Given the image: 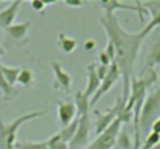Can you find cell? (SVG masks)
<instances>
[{"mask_svg": "<svg viewBox=\"0 0 160 149\" xmlns=\"http://www.w3.org/2000/svg\"><path fill=\"white\" fill-rule=\"evenodd\" d=\"M99 24L104 27L108 42L113 44L116 57L115 61L119 72H121V79H122V94L121 97L127 102L129 94H130V83L133 79V67L135 61L138 58L140 49L143 41L148 38V35L140 30L138 33H130L124 30L118 21V17L113 13H104L99 16Z\"/></svg>", "mask_w": 160, "mask_h": 149, "instance_id": "1", "label": "cell"}, {"mask_svg": "<svg viewBox=\"0 0 160 149\" xmlns=\"http://www.w3.org/2000/svg\"><path fill=\"white\" fill-rule=\"evenodd\" d=\"M46 112H30L25 115H21L19 118H16L13 122L7 124L2 116H0V149H14V144L18 143V130L28 121L36 119L44 116Z\"/></svg>", "mask_w": 160, "mask_h": 149, "instance_id": "2", "label": "cell"}, {"mask_svg": "<svg viewBox=\"0 0 160 149\" xmlns=\"http://www.w3.org/2000/svg\"><path fill=\"white\" fill-rule=\"evenodd\" d=\"M160 116V80L157 87L146 96L141 113H140V137L143 138L144 135L151 132L152 122Z\"/></svg>", "mask_w": 160, "mask_h": 149, "instance_id": "3", "label": "cell"}, {"mask_svg": "<svg viewBox=\"0 0 160 149\" xmlns=\"http://www.w3.org/2000/svg\"><path fill=\"white\" fill-rule=\"evenodd\" d=\"M124 105H126V101L119 96V97L116 99V104L113 105V108L107 110L105 113H101V112L96 110V115H98V119H96V124H94L96 137L101 135V133H104V132L112 126V122H113L115 119H118V116H119V113L122 112Z\"/></svg>", "mask_w": 160, "mask_h": 149, "instance_id": "4", "label": "cell"}, {"mask_svg": "<svg viewBox=\"0 0 160 149\" xmlns=\"http://www.w3.org/2000/svg\"><path fill=\"white\" fill-rule=\"evenodd\" d=\"M121 126L122 122L119 119H115L112 122V126L101 135H98L94 138V141L91 144H88L85 149H112L116 144V138L121 132Z\"/></svg>", "mask_w": 160, "mask_h": 149, "instance_id": "5", "label": "cell"}, {"mask_svg": "<svg viewBox=\"0 0 160 149\" xmlns=\"http://www.w3.org/2000/svg\"><path fill=\"white\" fill-rule=\"evenodd\" d=\"M99 5L104 10V13H113L115 14L116 10L135 11V13H138V19H140L141 24H144V16L148 14V11L144 10L141 2H135L133 5H130V3H124V2H118V0H102Z\"/></svg>", "mask_w": 160, "mask_h": 149, "instance_id": "6", "label": "cell"}, {"mask_svg": "<svg viewBox=\"0 0 160 149\" xmlns=\"http://www.w3.org/2000/svg\"><path fill=\"white\" fill-rule=\"evenodd\" d=\"M121 79V72H119V69H118V66H116V63H112L110 64V67H108V72H107V76H105V79L101 82V87H99V90L96 91V94L91 97V101H90V104H91V107L93 105H96L99 101H101V97H104L115 85H116V82Z\"/></svg>", "mask_w": 160, "mask_h": 149, "instance_id": "7", "label": "cell"}, {"mask_svg": "<svg viewBox=\"0 0 160 149\" xmlns=\"http://www.w3.org/2000/svg\"><path fill=\"white\" fill-rule=\"evenodd\" d=\"M90 115L85 116H80L78 118V126L75 130L74 138L69 143V149H85L88 146V138H90Z\"/></svg>", "mask_w": 160, "mask_h": 149, "instance_id": "8", "label": "cell"}, {"mask_svg": "<svg viewBox=\"0 0 160 149\" xmlns=\"http://www.w3.org/2000/svg\"><path fill=\"white\" fill-rule=\"evenodd\" d=\"M32 24L27 22H21V24H13L8 30H5L7 33V42H13L16 46H24L28 42V32H30Z\"/></svg>", "mask_w": 160, "mask_h": 149, "instance_id": "9", "label": "cell"}, {"mask_svg": "<svg viewBox=\"0 0 160 149\" xmlns=\"http://www.w3.org/2000/svg\"><path fill=\"white\" fill-rule=\"evenodd\" d=\"M57 118H58V122L61 124V127L75 121L77 119V108H75L74 102L72 101H66V102L58 101L57 102Z\"/></svg>", "mask_w": 160, "mask_h": 149, "instance_id": "10", "label": "cell"}, {"mask_svg": "<svg viewBox=\"0 0 160 149\" xmlns=\"http://www.w3.org/2000/svg\"><path fill=\"white\" fill-rule=\"evenodd\" d=\"M144 10L151 14L149 22L141 28L146 35H149L152 30H155L157 27H160V0H151V2H141Z\"/></svg>", "mask_w": 160, "mask_h": 149, "instance_id": "11", "label": "cell"}, {"mask_svg": "<svg viewBox=\"0 0 160 149\" xmlns=\"http://www.w3.org/2000/svg\"><path fill=\"white\" fill-rule=\"evenodd\" d=\"M50 67H52L53 76H55V88L57 90H61L64 93H69L71 82H72L71 76L64 71V67L60 63H57V61H50Z\"/></svg>", "mask_w": 160, "mask_h": 149, "instance_id": "12", "label": "cell"}, {"mask_svg": "<svg viewBox=\"0 0 160 149\" xmlns=\"http://www.w3.org/2000/svg\"><path fill=\"white\" fill-rule=\"evenodd\" d=\"M21 5H22L21 0H14V2H11L5 10H0V28L8 30V28L14 24Z\"/></svg>", "mask_w": 160, "mask_h": 149, "instance_id": "13", "label": "cell"}, {"mask_svg": "<svg viewBox=\"0 0 160 149\" xmlns=\"http://www.w3.org/2000/svg\"><path fill=\"white\" fill-rule=\"evenodd\" d=\"M99 87H101V79L96 74V63H91L87 66V88H85L83 94L91 101V97L96 94Z\"/></svg>", "mask_w": 160, "mask_h": 149, "instance_id": "14", "label": "cell"}, {"mask_svg": "<svg viewBox=\"0 0 160 149\" xmlns=\"http://www.w3.org/2000/svg\"><path fill=\"white\" fill-rule=\"evenodd\" d=\"M160 64V38L154 41L152 47L149 49V53L146 57V63H144V71L154 69L155 66Z\"/></svg>", "mask_w": 160, "mask_h": 149, "instance_id": "15", "label": "cell"}, {"mask_svg": "<svg viewBox=\"0 0 160 149\" xmlns=\"http://www.w3.org/2000/svg\"><path fill=\"white\" fill-rule=\"evenodd\" d=\"M74 105H75V108H77V118L85 116V115H90V107H91V104H90V99L83 94V91L75 93V96H74Z\"/></svg>", "mask_w": 160, "mask_h": 149, "instance_id": "16", "label": "cell"}, {"mask_svg": "<svg viewBox=\"0 0 160 149\" xmlns=\"http://www.w3.org/2000/svg\"><path fill=\"white\" fill-rule=\"evenodd\" d=\"M77 44H78L77 39H74L64 33H60L57 38V46H58L60 52H63V53H72L77 49Z\"/></svg>", "mask_w": 160, "mask_h": 149, "instance_id": "17", "label": "cell"}, {"mask_svg": "<svg viewBox=\"0 0 160 149\" xmlns=\"http://www.w3.org/2000/svg\"><path fill=\"white\" fill-rule=\"evenodd\" d=\"M0 66H2V63H0ZM0 93H2L3 99H7V101H11V99L18 97V94H19V91L5 80L3 74H2V69H0Z\"/></svg>", "mask_w": 160, "mask_h": 149, "instance_id": "18", "label": "cell"}, {"mask_svg": "<svg viewBox=\"0 0 160 149\" xmlns=\"http://www.w3.org/2000/svg\"><path fill=\"white\" fill-rule=\"evenodd\" d=\"M0 69H2V74H3L5 80H7L11 87H14V85L18 83V77H19L21 67H13V66L2 64V66H0Z\"/></svg>", "mask_w": 160, "mask_h": 149, "instance_id": "19", "label": "cell"}, {"mask_svg": "<svg viewBox=\"0 0 160 149\" xmlns=\"http://www.w3.org/2000/svg\"><path fill=\"white\" fill-rule=\"evenodd\" d=\"M35 82V74L30 67H21L19 77H18V83L24 88H30Z\"/></svg>", "mask_w": 160, "mask_h": 149, "instance_id": "20", "label": "cell"}, {"mask_svg": "<svg viewBox=\"0 0 160 149\" xmlns=\"http://www.w3.org/2000/svg\"><path fill=\"white\" fill-rule=\"evenodd\" d=\"M77 126H78V118L75 119V121H72L71 124H68V126H64V127H61V130L60 132H57L58 135H60V138L64 141V143H71V140L74 138V135H75V130H77Z\"/></svg>", "mask_w": 160, "mask_h": 149, "instance_id": "21", "label": "cell"}, {"mask_svg": "<svg viewBox=\"0 0 160 149\" xmlns=\"http://www.w3.org/2000/svg\"><path fill=\"white\" fill-rule=\"evenodd\" d=\"M115 146H118V149H133V138L130 137L129 132L121 130L118 138H116V144Z\"/></svg>", "mask_w": 160, "mask_h": 149, "instance_id": "22", "label": "cell"}, {"mask_svg": "<svg viewBox=\"0 0 160 149\" xmlns=\"http://www.w3.org/2000/svg\"><path fill=\"white\" fill-rule=\"evenodd\" d=\"M14 149H49L47 140L46 141H18Z\"/></svg>", "mask_w": 160, "mask_h": 149, "instance_id": "23", "label": "cell"}, {"mask_svg": "<svg viewBox=\"0 0 160 149\" xmlns=\"http://www.w3.org/2000/svg\"><path fill=\"white\" fill-rule=\"evenodd\" d=\"M157 144H160V135L149 132L148 137H144V141L141 143V149H154Z\"/></svg>", "mask_w": 160, "mask_h": 149, "instance_id": "24", "label": "cell"}, {"mask_svg": "<svg viewBox=\"0 0 160 149\" xmlns=\"http://www.w3.org/2000/svg\"><path fill=\"white\" fill-rule=\"evenodd\" d=\"M47 146H49V149H69V144L64 143V141L60 138L58 133L52 135V137L47 140Z\"/></svg>", "mask_w": 160, "mask_h": 149, "instance_id": "25", "label": "cell"}, {"mask_svg": "<svg viewBox=\"0 0 160 149\" xmlns=\"http://www.w3.org/2000/svg\"><path fill=\"white\" fill-rule=\"evenodd\" d=\"M30 5H32V10H33V11L42 13V11L46 10V7H47V2H42V0H32Z\"/></svg>", "mask_w": 160, "mask_h": 149, "instance_id": "26", "label": "cell"}, {"mask_svg": "<svg viewBox=\"0 0 160 149\" xmlns=\"http://www.w3.org/2000/svg\"><path fill=\"white\" fill-rule=\"evenodd\" d=\"M98 60H99V63H98V64H101V66H107V67H108V66L113 63V61L110 60V57H108L104 50H102V52L98 55Z\"/></svg>", "mask_w": 160, "mask_h": 149, "instance_id": "27", "label": "cell"}, {"mask_svg": "<svg viewBox=\"0 0 160 149\" xmlns=\"http://www.w3.org/2000/svg\"><path fill=\"white\" fill-rule=\"evenodd\" d=\"M110 67V66H108ZM108 67L107 66H101V64H96V74H98V77L101 79V82L105 79L107 76V72H108Z\"/></svg>", "mask_w": 160, "mask_h": 149, "instance_id": "28", "label": "cell"}, {"mask_svg": "<svg viewBox=\"0 0 160 149\" xmlns=\"http://www.w3.org/2000/svg\"><path fill=\"white\" fill-rule=\"evenodd\" d=\"M104 52L110 57V60H112V61H115L116 52H115V47H113V44H112V42H107V47H105V50H104Z\"/></svg>", "mask_w": 160, "mask_h": 149, "instance_id": "29", "label": "cell"}, {"mask_svg": "<svg viewBox=\"0 0 160 149\" xmlns=\"http://www.w3.org/2000/svg\"><path fill=\"white\" fill-rule=\"evenodd\" d=\"M64 3L68 7H71V8H80L85 2H83V0H64Z\"/></svg>", "mask_w": 160, "mask_h": 149, "instance_id": "30", "label": "cell"}, {"mask_svg": "<svg viewBox=\"0 0 160 149\" xmlns=\"http://www.w3.org/2000/svg\"><path fill=\"white\" fill-rule=\"evenodd\" d=\"M151 132H154V133H158V135H160V116L152 122V126H151Z\"/></svg>", "mask_w": 160, "mask_h": 149, "instance_id": "31", "label": "cell"}, {"mask_svg": "<svg viewBox=\"0 0 160 149\" xmlns=\"http://www.w3.org/2000/svg\"><path fill=\"white\" fill-rule=\"evenodd\" d=\"M96 47V41L94 39H87L85 42H83V49L85 50H93Z\"/></svg>", "mask_w": 160, "mask_h": 149, "instance_id": "32", "label": "cell"}, {"mask_svg": "<svg viewBox=\"0 0 160 149\" xmlns=\"http://www.w3.org/2000/svg\"><path fill=\"white\" fill-rule=\"evenodd\" d=\"M3 53H5V49H3V47H2V46H0V57H2V55H3Z\"/></svg>", "mask_w": 160, "mask_h": 149, "instance_id": "33", "label": "cell"}, {"mask_svg": "<svg viewBox=\"0 0 160 149\" xmlns=\"http://www.w3.org/2000/svg\"><path fill=\"white\" fill-rule=\"evenodd\" d=\"M154 149H160V144H157V146H155V147H154Z\"/></svg>", "mask_w": 160, "mask_h": 149, "instance_id": "34", "label": "cell"}]
</instances>
